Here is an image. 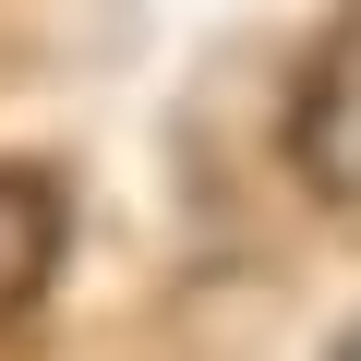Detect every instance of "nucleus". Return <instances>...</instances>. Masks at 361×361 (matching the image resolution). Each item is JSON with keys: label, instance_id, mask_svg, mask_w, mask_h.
Returning a JSON list of instances; mask_svg holds the SVG:
<instances>
[{"label": "nucleus", "instance_id": "1", "mask_svg": "<svg viewBox=\"0 0 361 361\" xmlns=\"http://www.w3.org/2000/svg\"><path fill=\"white\" fill-rule=\"evenodd\" d=\"M289 169H301V193L361 217V13L301 61L289 85Z\"/></svg>", "mask_w": 361, "mask_h": 361}, {"label": "nucleus", "instance_id": "2", "mask_svg": "<svg viewBox=\"0 0 361 361\" xmlns=\"http://www.w3.org/2000/svg\"><path fill=\"white\" fill-rule=\"evenodd\" d=\"M61 241H73V193H61V169H0V325L37 313L49 277H61Z\"/></svg>", "mask_w": 361, "mask_h": 361}, {"label": "nucleus", "instance_id": "3", "mask_svg": "<svg viewBox=\"0 0 361 361\" xmlns=\"http://www.w3.org/2000/svg\"><path fill=\"white\" fill-rule=\"evenodd\" d=\"M337 361H361V325H349V337H337Z\"/></svg>", "mask_w": 361, "mask_h": 361}]
</instances>
